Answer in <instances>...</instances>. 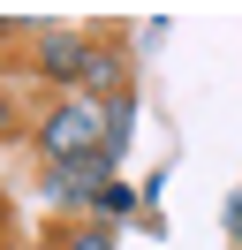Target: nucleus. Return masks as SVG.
Listing matches in <instances>:
<instances>
[{
    "mask_svg": "<svg viewBox=\"0 0 242 250\" xmlns=\"http://www.w3.org/2000/svg\"><path fill=\"white\" fill-rule=\"evenodd\" d=\"M38 144H45V159H53V167H68V159H91V152H106V114H99V99H60V106L45 114Z\"/></svg>",
    "mask_w": 242,
    "mask_h": 250,
    "instance_id": "1",
    "label": "nucleus"
},
{
    "mask_svg": "<svg viewBox=\"0 0 242 250\" xmlns=\"http://www.w3.org/2000/svg\"><path fill=\"white\" fill-rule=\"evenodd\" d=\"M83 61H91V46L76 31H45L38 38V68H45V76H83Z\"/></svg>",
    "mask_w": 242,
    "mask_h": 250,
    "instance_id": "2",
    "label": "nucleus"
},
{
    "mask_svg": "<svg viewBox=\"0 0 242 250\" xmlns=\"http://www.w3.org/2000/svg\"><path fill=\"white\" fill-rule=\"evenodd\" d=\"M227 228H235V235H242V197H235V212H227Z\"/></svg>",
    "mask_w": 242,
    "mask_h": 250,
    "instance_id": "4",
    "label": "nucleus"
},
{
    "mask_svg": "<svg viewBox=\"0 0 242 250\" xmlns=\"http://www.w3.org/2000/svg\"><path fill=\"white\" fill-rule=\"evenodd\" d=\"M53 250H114V235H106V228H68Z\"/></svg>",
    "mask_w": 242,
    "mask_h": 250,
    "instance_id": "3",
    "label": "nucleus"
}]
</instances>
